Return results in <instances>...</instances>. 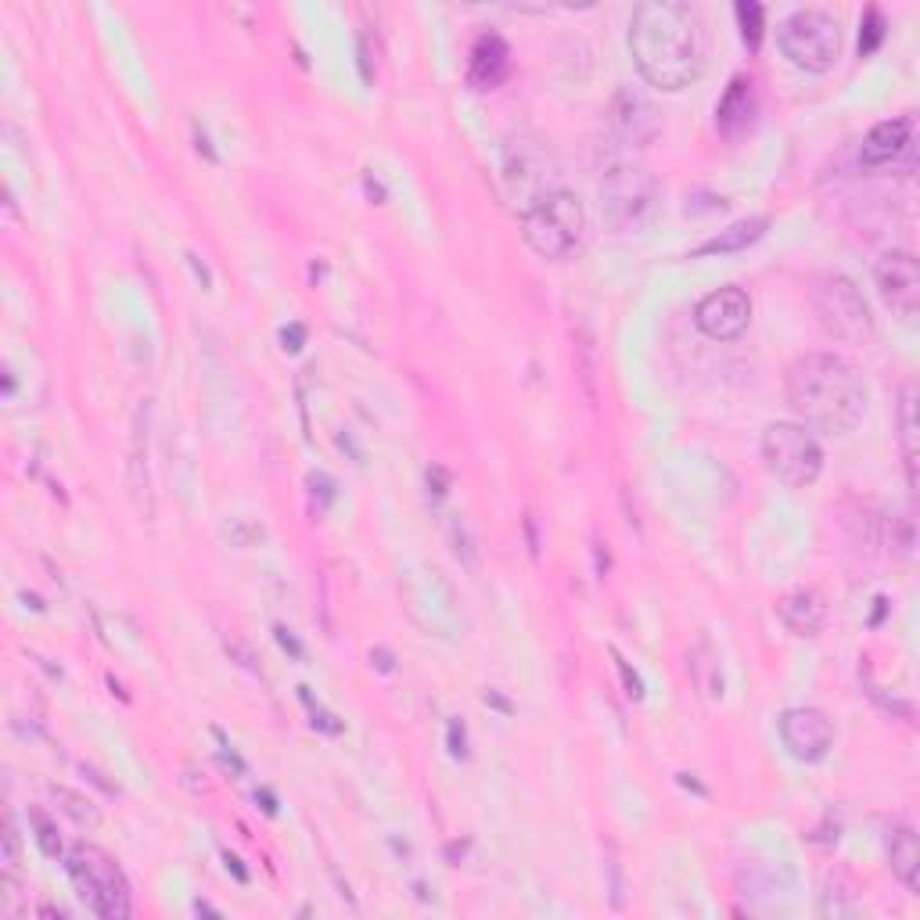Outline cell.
Here are the masks:
<instances>
[{"label":"cell","instance_id":"6da1fadb","mask_svg":"<svg viewBox=\"0 0 920 920\" xmlns=\"http://www.w3.org/2000/svg\"><path fill=\"white\" fill-rule=\"evenodd\" d=\"M629 51L651 87H690L705 65L701 18L680 0H647L629 22Z\"/></svg>","mask_w":920,"mask_h":920},{"label":"cell","instance_id":"7a4b0ae2","mask_svg":"<svg viewBox=\"0 0 920 920\" xmlns=\"http://www.w3.org/2000/svg\"><path fill=\"white\" fill-rule=\"evenodd\" d=\"M788 407L809 428L831 435H849L863 421L870 403V389L863 374L845 356L805 353L784 374Z\"/></svg>","mask_w":920,"mask_h":920},{"label":"cell","instance_id":"3957f363","mask_svg":"<svg viewBox=\"0 0 920 920\" xmlns=\"http://www.w3.org/2000/svg\"><path fill=\"white\" fill-rule=\"evenodd\" d=\"M65 870H69L80 899L98 917H130V885H126L123 870L115 867V859L108 852H101L98 845H72L65 852Z\"/></svg>","mask_w":920,"mask_h":920},{"label":"cell","instance_id":"277c9868","mask_svg":"<svg viewBox=\"0 0 920 920\" xmlns=\"http://www.w3.org/2000/svg\"><path fill=\"white\" fill-rule=\"evenodd\" d=\"M586 230V209L583 202L568 191L540 198V202L522 213V238L525 245L543 259H565Z\"/></svg>","mask_w":920,"mask_h":920},{"label":"cell","instance_id":"5b68a950","mask_svg":"<svg viewBox=\"0 0 920 920\" xmlns=\"http://www.w3.org/2000/svg\"><path fill=\"white\" fill-rule=\"evenodd\" d=\"M762 464L788 489H809L823 471V450L805 425L777 421L762 432Z\"/></svg>","mask_w":920,"mask_h":920},{"label":"cell","instance_id":"8992f818","mask_svg":"<svg viewBox=\"0 0 920 920\" xmlns=\"http://www.w3.org/2000/svg\"><path fill=\"white\" fill-rule=\"evenodd\" d=\"M780 51L805 72H827L841 58V26L827 11L805 8L780 22Z\"/></svg>","mask_w":920,"mask_h":920},{"label":"cell","instance_id":"52a82bcc","mask_svg":"<svg viewBox=\"0 0 920 920\" xmlns=\"http://www.w3.org/2000/svg\"><path fill=\"white\" fill-rule=\"evenodd\" d=\"M558 159L550 155V148L543 141H532V137H514L504 148V166H500V180H504V195L514 205L532 209L540 198L561 191L558 187Z\"/></svg>","mask_w":920,"mask_h":920},{"label":"cell","instance_id":"ba28073f","mask_svg":"<svg viewBox=\"0 0 920 920\" xmlns=\"http://www.w3.org/2000/svg\"><path fill=\"white\" fill-rule=\"evenodd\" d=\"M816 320L820 328L834 338V342L845 345H867L874 338V317H870V306L863 299L856 284L849 277H827V281L816 288Z\"/></svg>","mask_w":920,"mask_h":920},{"label":"cell","instance_id":"9c48e42d","mask_svg":"<svg viewBox=\"0 0 920 920\" xmlns=\"http://www.w3.org/2000/svg\"><path fill=\"white\" fill-rule=\"evenodd\" d=\"M655 177L640 166H611L601 180V209L611 227H633L655 202Z\"/></svg>","mask_w":920,"mask_h":920},{"label":"cell","instance_id":"30bf717a","mask_svg":"<svg viewBox=\"0 0 920 920\" xmlns=\"http://www.w3.org/2000/svg\"><path fill=\"white\" fill-rule=\"evenodd\" d=\"M407 601L414 619L428 633H435V637H457V629H464L457 601H453V590L439 568L425 565L417 575H407Z\"/></svg>","mask_w":920,"mask_h":920},{"label":"cell","instance_id":"8fae6325","mask_svg":"<svg viewBox=\"0 0 920 920\" xmlns=\"http://www.w3.org/2000/svg\"><path fill=\"white\" fill-rule=\"evenodd\" d=\"M874 281H877V295L885 299V306L895 313L899 320H917L920 313V263L913 252L906 248H895L885 252L874 266Z\"/></svg>","mask_w":920,"mask_h":920},{"label":"cell","instance_id":"7c38bea8","mask_svg":"<svg viewBox=\"0 0 920 920\" xmlns=\"http://www.w3.org/2000/svg\"><path fill=\"white\" fill-rule=\"evenodd\" d=\"M694 324H698L701 335L712 338V342H734V338H741L744 331H748V324H752V299H748L744 288L726 284V288H719V292L705 295V299L698 302Z\"/></svg>","mask_w":920,"mask_h":920},{"label":"cell","instance_id":"4fadbf2b","mask_svg":"<svg viewBox=\"0 0 920 920\" xmlns=\"http://www.w3.org/2000/svg\"><path fill=\"white\" fill-rule=\"evenodd\" d=\"M780 741L791 759L820 762L834 748V723L820 708H788L780 716Z\"/></svg>","mask_w":920,"mask_h":920},{"label":"cell","instance_id":"5bb4252c","mask_svg":"<svg viewBox=\"0 0 920 920\" xmlns=\"http://www.w3.org/2000/svg\"><path fill=\"white\" fill-rule=\"evenodd\" d=\"M608 123H611V130L619 133L626 144H633V148H644V144H651L658 137V130H662L655 105H651V101H647L644 94H640V90H633V87H622L619 94L611 98Z\"/></svg>","mask_w":920,"mask_h":920},{"label":"cell","instance_id":"9a60e30c","mask_svg":"<svg viewBox=\"0 0 920 920\" xmlns=\"http://www.w3.org/2000/svg\"><path fill=\"white\" fill-rule=\"evenodd\" d=\"M511 72V47L500 33H482L468 54V87L496 90Z\"/></svg>","mask_w":920,"mask_h":920},{"label":"cell","instance_id":"2e32d148","mask_svg":"<svg viewBox=\"0 0 920 920\" xmlns=\"http://www.w3.org/2000/svg\"><path fill=\"white\" fill-rule=\"evenodd\" d=\"M910 133H913L910 119H885V123H877L874 130L863 137V144H859V162H863V166H885V162H895L906 148H910Z\"/></svg>","mask_w":920,"mask_h":920},{"label":"cell","instance_id":"e0dca14e","mask_svg":"<svg viewBox=\"0 0 920 920\" xmlns=\"http://www.w3.org/2000/svg\"><path fill=\"white\" fill-rule=\"evenodd\" d=\"M777 615L795 637H816L827 622V604L816 590H791L777 601Z\"/></svg>","mask_w":920,"mask_h":920},{"label":"cell","instance_id":"ac0fdd59","mask_svg":"<svg viewBox=\"0 0 920 920\" xmlns=\"http://www.w3.org/2000/svg\"><path fill=\"white\" fill-rule=\"evenodd\" d=\"M752 115H755L752 80H748V76H734L730 87H726V94L719 98V105H716V126L726 133V137H737L741 130L752 126Z\"/></svg>","mask_w":920,"mask_h":920},{"label":"cell","instance_id":"d6986e66","mask_svg":"<svg viewBox=\"0 0 920 920\" xmlns=\"http://www.w3.org/2000/svg\"><path fill=\"white\" fill-rule=\"evenodd\" d=\"M766 227H770L766 216L737 220V223H730L726 230H719L716 238H708L705 245L698 248V256H730V252H744V248L755 245V241L766 234Z\"/></svg>","mask_w":920,"mask_h":920},{"label":"cell","instance_id":"ffe728a7","mask_svg":"<svg viewBox=\"0 0 920 920\" xmlns=\"http://www.w3.org/2000/svg\"><path fill=\"white\" fill-rule=\"evenodd\" d=\"M687 673H690V680H694V687H698L708 701L723 698V669H719V655L712 651L708 640H698V644L690 647Z\"/></svg>","mask_w":920,"mask_h":920},{"label":"cell","instance_id":"44dd1931","mask_svg":"<svg viewBox=\"0 0 920 920\" xmlns=\"http://www.w3.org/2000/svg\"><path fill=\"white\" fill-rule=\"evenodd\" d=\"M888 859H892V874L899 877L910 892H920V845H917V834H913L910 827H903V831L892 838Z\"/></svg>","mask_w":920,"mask_h":920},{"label":"cell","instance_id":"7402d4cb","mask_svg":"<svg viewBox=\"0 0 920 920\" xmlns=\"http://www.w3.org/2000/svg\"><path fill=\"white\" fill-rule=\"evenodd\" d=\"M899 435H903L910 489H917V389L913 385H906L903 399H899Z\"/></svg>","mask_w":920,"mask_h":920},{"label":"cell","instance_id":"603a6c76","mask_svg":"<svg viewBox=\"0 0 920 920\" xmlns=\"http://www.w3.org/2000/svg\"><path fill=\"white\" fill-rule=\"evenodd\" d=\"M737 22H741V40L748 44V51H759L762 33H766V8L755 4V0H741L737 4Z\"/></svg>","mask_w":920,"mask_h":920},{"label":"cell","instance_id":"cb8c5ba5","mask_svg":"<svg viewBox=\"0 0 920 920\" xmlns=\"http://www.w3.org/2000/svg\"><path fill=\"white\" fill-rule=\"evenodd\" d=\"M51 798H54V805H58L62 813H69L72 820L80 823V827H98V823H101V816L94 813V805H90L83 795H76V791H69V788H51Z\"/></svg>","mask_w":920,"mask_h":920},{"label":"cell","instance_id":"d4e9b609","mask_svg":"<svg viewBox=\"0 0 920 920\" xmlns=\"http://www.w3.org/2000/svg\"><path fill=\"white\" fill-rule=\"evenodd\" d=\"M575 371H579V381H583L586 399H597V353H593V338L590 331H579V342H575Z\"/></svg>","mask_w":920,"mask_h":920},{"label":"cell","instance_id":"484cf974","mask_svg":"<svg viewBox=\"0 0 920 920\" xmlns=\"http://www.w3.org/2000/svg\"><path fill=\"white\" fill-rule=\"evenodd\" d=\"M881 40H885V15L877 8H867L863 26H859V54H863V58L874 54L877 47H881Z\"/></svg>","mask_w":920,"mask_h":920},{"label":"cell","instance_id":"4316f807","mask_svg":"<svg viewBox=\"0 0 920 920\" xmlns=\"http://www.w3.org/2000/svg\"><path fill=\"white\" fill-rule=\"evenodd\" d=\"M33 820V827H36V841H40V849L47 852V856H65V849H62V841H58V834H54V827L47 823V816L44 813H33L29 816Z\"/></svg>","mask_w":920,"mask_h":920},{"label":"cell","instance_id":"83f0119b","mask_svg":"<svg viewBox=\"0 0 920 920\" xmlns=\"http://www.w3.org/2000/svg\"><path fill=\"white\" fill-rule=\"evenodd\" d=\"M611 658H615V665H619V676H622V683H626V694L633 701H640V698H644V683H640V676L633 673V665H629L626 658L615 651V647H611Z\"/></svg>","mask_w":920,"mask_h":920},{"label":"cell","instance_id":"f1b7e54d","mask_svg":"<svg viewBox=\"0 0 920 920\" xmlns=\"http://www.w3.org/2000/svg\"><path fill=\"white\" fill-rule=\"evenodd\" d=\"M299 698L306 701V708H310L313 726H320V730H328V734H342V723H335V716H328V712H324V708H320V705H313L310 690H306V687H299Z\"/></svg>","mask_w":920,"mask_h":920},{"label":"cell","instance_id":"f546056e","mask_svg":"<svg viewBox=\"0 0 920 920\" xmlns=\"http://www.w3.org/2000/svg\"><path fill=\"white\" fill-rule=\"evenodd\" d=\"M306 486H310V493H313V500H324V507L335 500V478L331 475H324V471H310V478H306Z\"/></svg>","mask_w":920,"mask_h":920},{"label":"cell","instance_id":"4dcf8cb0","mask_svg":"<svg viewBox=\"0 0 920 920\" xmlns=\"http://www.w3.org/2000/svg\"><path fill=\"white\" fill-rule=\"evenodd\" d=\"M4 867H8V874L18 867V834H15V823H4Z\"/></svg>","mask_w":920,"mask_h":920},{"label":"cell","instance_id":"1f68e13d","mask_svg":"<svg viewBox=\"0 0 920 920\" xmlns=\"http://www.w3.org/2000/svg\"><path fill=\"white\" fill-rule=\"evenodd\" d=\"M302 342H306V328H302V324H288V328L281 331V345H284V353H299V349H302Z\"/></svg>","mask_w":920,"mask_h":920},{"label":"cell","instance_id":"d6a6232c","mask_svg":"<svg viewBox=\"0 0 920 920\" xmlns=\"http://www.w3.org/2000/svg\"><path fill=\"white\" fill-rule=\"evenodd\" d=\"M450 752L457 755V759L468 755V734H464V723H460V719L450 723Z\"/></svg>","mask_w":920,"mask_h":920},{"label":"cell","instance_id":"836d02e7","mask_svg":"<svg viewBox=\"0 0 920 920\" xmlns=\"http://www.w3.org/2000/svg\"><path fill=\"white\" fill-rule=\"evenodd\" d=\"M428 489H432L435 496H446V489H450V475H446V468H439V464L428 468Z\"/></svg>","mask_w":920,"mask_h":920},{"label":"cell","instance_id":"e575fe53","mask_svg":"<svg viewBox=\"0 0 920 920\" xmlns=\"http://www.w3.org/2000/svg\"><path fill=\"white\" fill-rule=\"evenodd\" d=\"M360 76H363V83H374V65H371V47H367V36H360Z\"/></svg>","mask_w":920,"mask_h":920},{"label":"cell","instance_id":"d590c367","mask_svg":"<svg viewBox=\"0 0 920 920\" xmlns=\"http://www.w3.org/2000/svg\"><path fill=\"white\" fill-rule=\"evenodd\" d=\"M274 633H277V644H281L284 651H292L295 658H302V655H306V651H302V644H299V640H295L292 633H288V629H284V626H277Z\"/></svg>","mask_w":920,"mask_h":920},{"label":"cell","instance_id":"8d00e7d4","mask_svg":"<svg viewBox=\"0 0 920 920\" xmlns=\"http://www.w3.org/2000/svg\"><path fill=\"white\" fill-rule=\"evenodd\" d=\"M195 148L202 151V155H205V159H209V162H220V155H216V151H213V144H209V137H205V130H202V126H195Z\"/></svg>","mask_w":920,"mask_h":920},{"label":"cell","instance_id":"74e56055","mask_svg":"<svg viewBox=\"0 0 920 920\" xmlns=\"http://www.w3.org/2000/svg\"><path fill=\"white\" fill-rule=\"evenodd\" d=\"M371 662L378 665L381 673H392V669H396V665H392V655H389V651H381V647H378V651H371Z\"/></svg>","mask_w":920,"mask_h":920},{"label":"cell","instance_id":"f35d334b","mask_svg":"<svg viewBox=\"0 0 920 920\" xmlns=\"http://www.w3.org/2000/svg\"><path fill=\"white\" fill-rule=\"evenodd\" d=\"M363 187H367V195H371V198H378V205H381V202H385V187H381V184H378V180H374V177H371V173H367V177H363Z\"/></svg>","mask_w":920,"mask_h":920},{"label":"cell","instance_id":"ab89813d","mask_svg":"<svg viewBox=\"0 0 920 920\" xmlns=\"http://www.w3.org/2000/svg\"><path fill=\"white\" fill-rule=\"evenodd\" d=\"M486 705L500 708V712H504V716H511V701H507V698H500V694H496V690H486Z\"/></svg>","mask_w":920,"mask_h":920},{"label":"cell","instance_id":"60d3db41","mask_svg":"<svg viewBox=\"0 0 920 920\" xmlns=\"http://www.w3.org/2000/svg\"><path fill=\"white\" fill-rule=\"evenodd\" d=\"M187 259H191V266H195V274L202 277V284H205V288H213V277H209V270H205V266H202V259H198V256H187Z\"/></svg>","mask_w":920,"mask_h":920},{"label":"cell","instance_id":"b9f144b4","mask_svg":"<svg viewBox=\"0 0 920 920\" xmlns=\"http://www.w3.org/2000/svg\"><path fill=\"white\" fill-rule=\"evenodd\" d=\"M227 870H234V877H238L241 885L248 881V874H245V867H241V859H238V856H227Z\"/></svg>","mask_w":920,"mask_h":920},{"label":"cell","instance_id":"7bdbcfd3","mask_svg":"<svg viewBox=\"0 0 920 920\" xmlns=\"http://www.w3.org/2000/svg\"><path fill=\"white\" fill-rule=\"evenodd\" d=\"M597 575H608V550H604V543H597Z\"/></svg>","mask_w":920,"mask_h":920},{"label":"cell","instance_id":"ee69618b","mask_svg":"<svg viewBox=\"0 0 920 920\" xmlns=\"http://www.w3.org/2000/svg\"><path fill=\"white\" fill-rule=\"evenodd\" d=\"M680 784H683V788H690V791H698V795H705V788H701L698 780H690V773H680Z\"/></svg>","mask_w":920,"mask_h":920}]
</instances>
